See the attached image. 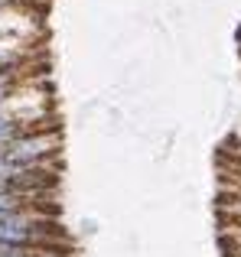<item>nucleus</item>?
I'll return each mask as SVG.
<instances>
[{
	"label": "nucleus",
	"instance_id": "obj_1",
	"mask_svg": "<svg viewBox=\"0 0 241 257\" xmlns=\"http://www.w3.org/2000/svg\"><path fill=\"white\" fill-rule=\"evenodd\" d=\"M65 241L62 225L56 218H46V212L26 208V212L0 215V244L13 247H56Z\"/></svg>",
	"mask_w": 241,
	"mask_h": 257
},
{
	"label": "nucleus",
	"instance_id": "obj_2",
	"mask_svg": "<svg viewBox=\"0 0 241 257\" xmlns=\"http://www.w3.org/2000/svg\"><path fill=\"white\" fill-rule=\"evenodd\" d=\"M4 4H10V0H0V7H4Z\"/></svg>",
	"mask_w": 241,
	"mask_h": 257
}]
</instances>
